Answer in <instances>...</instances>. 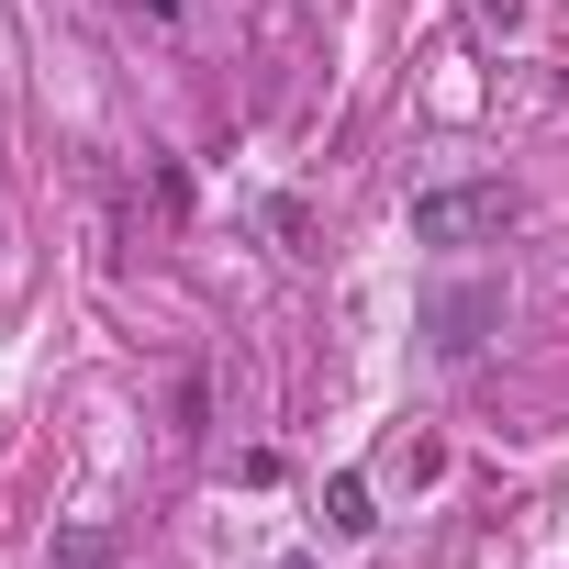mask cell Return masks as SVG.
Listing matches in <instances>:
<instances>
[{
    "label": "cell",
    "mask_w": 569,
    "mask_h": 569,
    "mask_svg": "<svg viewBox=\"0 0 569 569\" xmlns=\"http://www.w3.org/2000/svg\"><path fill=\"white\" fill-rule=\"evenodd\" d=\"M491 325H502V279H458V291L425 302V347H436V358H480Z\"/></svg>",
    "instance_id": "cell-2"
},
{
    "label": "cell",
    "mask_w": 569,
    "mask_h": 569,
    "mask_svg": "<svg viewBox=\"0 0 569 569\" xmlns=\"http://www.w3.org/2000/svg\"><path fill=\"white\" fill-rule=\"evenodd\" d=\"M134 12H157V23H190V0H134Z\"/></svg>",
    "instance_id": "cell-6"
},
{
    "label": "cell",
    "mask_w": 569,
    "mask_h": 569,
    "mask_svg": "<svg viewBox=\"0 0 569 569\" xmlns=\"http://www.w3.org/2000/svg\"><path fill=\"white\" fill-rule=\"evenodd\" d=\"M279 569H325V558H302V547H291V558H279Z\"/></svg>",
    "instance_id": "cell-7"
},
{
    "label": "cell",
    "mask_w": 569,
    "mask_h": 569,
    "mask_svg": "<svg viewBox=\"0 0 569 569\" xmlns=\"http://www.w3.org/2000/svg\"><path fill=\"white\" fill-rule=\"evenodd\" d=\"M57 569H112V536H68V547H57Z\"/></svg>",
    "instance_id": "cell-4"
},
{
    "label": "cell",
    "mask_w": 569,
    "mask_h": 569,
    "mask_svg": "<svg viewBox=\"0 0 569 569\" xmlns=\"http://www.w3.org/2000/svg\"><path fill=\"white\" fill-rule=\"evenodd\" d=\"M325 525H336V536H369V525H380V513H369V480H358V469H347V480H325Z\"/></svg>",
    "instance_id": "cell-3"
},
{
    "label": "cell",
    "mask_w": 569,
    "mask_h": 569,
    "mask_svg": "<svg viewBox=\"0 0 569 569\" xmlns=\"http://www.w3.org/2000/svg\"><path fill=\"white\" fill-rule=\"evenodd\" d=\"M513 212L525 201L502 179H436V190H413V246H502Z\"/></svg>",
    "instance_id": "cell-1"
},
{
    "label": "cell",
    "mask_w": 569,
    "mask_h": 569,
    "mask_svg": "<svg viewBox=\"0 0 569 569\" xmlns=\"http://www.w3.org/2000/svg\"><path fill=\"white\" fill-rule=\"evenodd\" d=\"M513 12H525V0H469V23H480V34H513Z\"/></svg>",
    "instance_id": "cell-5"
}]
</instances>
